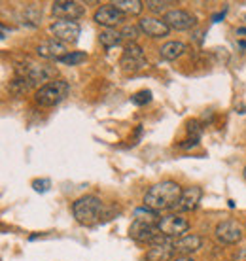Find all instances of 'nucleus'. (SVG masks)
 I'll return each mask as SVG.
<instances>
[{
	"instance_id": "dca6fc26",
	"label": "nucleus",
	"mask_w": 246,
	"mask_h": 261,
	"mask_svg": "<svg viewBox=\"0 0 246 261\" xmlns=\"http://www.w3.org/2000/svg\"><path fill=\"white\" fill-rule=\"evenodd\" d=\"M175 248H173V242L167 244H157L146 252V261H173L175 259Z\"/></svg>"
},
{
	"instance_id": "5701e85b",
	"label": "nucleus",
	"mask_w": 246,
	"mask_h": 261,
	"mask_svg": "<svg viewBox=\"0 0 246 261\" xmlns=\"http://www.w3.org/2000/svg\"><path fill=\"white\" fill-rule=\"evenodd\" d=\"M131 100H133L135 105H138V106L146 105V102H150V100H152V91H138V93H135V95L131 97Z\"/></svg>"
},
{
	"instance_id": "6ab92c4d",
	"label": "nucleus",
	"mask_w": 246,
	"mask_h": 261,
	"mask_svg": "<svg viewBox=\"0 0 246 261\" xmlns=\"http://www.w3.org/2000/svg\"><path fill=\"white\" fill-rule=\"evenodd\" d=\"M121 40H123L121 31H116V29H104L103 33L99 34V42H101L106 49H110V47L117 46Z\"/></svg>"
},
{
	"instance_id": "4468645a",
	"label": "nucleus",
	"mask_w": 246,
	"mask_h": 261,
	"mask_svg": "<svg viewBox=\"0 0 246 261\" xmlns=\"http://www.w3.org/2000/svg\"><path fill=\"white\" fill-rule=\"evenodd\" d=\"M201 246H203V239L199 235H191V233L173 241V248H175L176 254H180V255L193 254L197 250H201Z\"/></svg>"
},
{
	"instance_id": "7ed1b4c3",
	"label": "nucleus",
	"mask_w": 246,
	"mask_h": 261,
	"mask_svg": "<svg viewBox=\"0 0 246 261\" xmlns=\"http://www.w3.org/2000/svg\"><path fill=\"white\" fill-rule=\"evenodd\" d=\"M68 89L70 87L65 80H53L50 84H45L44 87H40L34 95V100H36V105L44 106V108H52L68 95Z\"/></svg>"
},
{
	"instance_id": "a878e982",
	"label": "nucleus",
	"mask_w": 246,
	"mask_h": 261,
	"mask_svg": "<svg viewBox=\"0 0 246 261\" xmlns=\"http://www.w3.org/2000/svg\"><path fill=\"white\" fill-rule=\"evenodd\" d=\"M173 261H195L193 257H189V255H180V257H175Z\"/></svg>"
},
{
	"instance_id": "9b49d317",
	"label": "nucleus",
	"mask_w": 246,
	"mask_h": 261,
	"mask_svg": "<svg viewBox=\"0 0 246 261\" xmlns=\"http://www.w3.org/2000/svg\"><path fill=\"white\" fill-rule=\"evenodd\" d=\"M163 21L176 31H189L191 27H195V17L186 10H168Z\"/></svg>"
},
{
	"instance_id": "a211bd4d",
	"label": "nucleus",
	"mask_w": 246,
	"mask_h": 261,
	"mask_svg": "<svg viewBox=\"0 0 246 261\" xmlns=\"http://www.w3.org/2000/svg\"><path fill=\"white\" fill-rule=\"evenodd\" d=\"M114 6H116L125 17H129V15H138V13L144 10L146 4L140 2V0H116Z\"/></svg>"
},
{
	"instance_id": "2eb2a0df",
	"label": "nucleus",
	"mask_w": 246,
	"mask_h": 261,
	"mask_svg": "<svg viewBox=\"0 0 246 261\" xmlns=\"http://www.w3.org/2000/svg\"><path fill=\"white\" fill-rule=\"evenodd\" d=\"M203 197L201 188H188V190L182 191L180 202H178V210L182 212H189V210H195L199 206V201Z\"/></svg>"
},
{
	"instance_id": "bb28decb",
	"label": "nucleus",
	"mask_w": 246,
	"mask_h": 261,
	"mask_svg": "<svg viewBox=\"0 0 246 261\" xmlns=\"http://www.w3.org/2000/svg\"><path fill=\"white\" fill-rule=\"evenodd\" d=\"M242 174H244V180H246V167H244V172H242Z\"/></svg>"
},
{
	"instance_id": "412c9836",
	"label": "nucleus",
	"mask_w": 246,
	"mask_h": 261,
	"mask_svg": "<svg viewBox=\"0 0 246 261\" xmlns=\"http://www.w3.org/2000/svg\"><path fill=\"white\" fill-rule=\"evenodd\" d=\"M87 59V55H85L84 51H68L63 57V59H59L57 63H63V65H70V66H76L80 65V63H84V61Z\"/></svg>"
},
{
	"instance_id": "f257e3e1",
	"label": "nucleus",
	"mask_w": 246,
	"mask_h": 261,
	"mask_svg": "<svg viewBox=\"0 0 246 261\" xmlns=\"http://www.w3.org/2000/svg\"><path fill=\"white\" fill-rule=\"evenodd\" d=\"M182 188L173 180H165L156 186H152L146 195H144L142 202L146 208H152L156 212H163V210H173L178 208V202L182 197Z\"/></svg>"
},
{
	"instance_id": "1a4fd4ad",
	"label": "nucleus",
	"mask_w": 246,
	"mask_h": 261,
	"mask_svg": "<svg viewBox=\"0 0 246 261\" xmlns=\"http://www.w3.org/2000/svg\"><path fill=\"white\" fill-rule=\"evenodd\" d=\"M93 19H95V23L104 27V29H116L117 25H123L125 15H123L114 4H104V6H101L97 12H95Z\"/></svg>"
},
{
	"instance_id": "aec40b11",
	"label": "nucleus",
	"mask_w": 246,
	"mask_h": 261,
	"mask_svg": "<svg viewBox=\"0 0 246 261\" xmlns=\"http://www.w3.org/2000/svg\"><path fill=\"white\" fill-rule=\"evenodd\" d=\"M133 218H135L136 222H144V223H152V225H157L159 223V212H156V210L152 208H146V206H142V208H136L135 214H133Z\"/></svg>"
},
{
	"instance_id": "393cba45",
	"label": "nucleus",
	"mask_w": 246,
	"mask_h": 261,
	"mask_svg": "<svg viewBox=\"0 0 246 261\" xmlns=\"http://www.w3.org/2000/svg\"><path fill=\"white\" fill-rule=\"evenodd\" d=\"M33 188L36 191H47V188H50V180H34Z\"/></svg>"
},
{
	"instance_id": "f03ea898",
	"label": "nucleus",
	"mask_w": 246,
	"mask_h": 261,
	"mask_svg": "<svg viewBox=\"0 0 246 261\" xmlns=\"http://www.w3.org/2000/svg\"><path fill=\"white\" fill-rule=\"evenodd\" d=\"M72 214L82 225H95L104 218V204L95 195H84L72 204Z\"/></svg>"
},
{
	"instance_id": "20e7f679",
	"label": "nucleus",
	"mask_w": 246,
	"mask_h": 261,
	"mask_svg": "<svg viewBox=\"0 0 246 261\" xmlns=\"http://www.w3.org/2000/svg\"><path fill=\"white\" fill-rule=\"evenodd\" d=\"M159 233L165 235L167 239H180L189 231V222L186 218H182L180 214H167L161 216V220L157 223Z\"/></svg>"
},
{
	"instance_id": "4be33fe9",
	"label": "nucleus",
	"mask_w": 246,
	"mask_h": 261,
	"mask_svg": "<svg viewBox=\"0 0 246 261\" xmlns=\"http://www.w3.org/2000/svg\"><path fill=\"white\" fill-rule=\"evenodd\" d=\"M167 6H168V2H165V0H148L146 2V8H148L150 12L152 13H167L168 10H167Z\"/></svg>"
},
{
	"instance_id": "ddd939ff",
	"label": "nucleus",
	"mask_w": 246,
	"mask_h": 261,
	"mask_svg": "<svg viewBox=\"0 0 246 261\" xmlns=\"http://www.w3.org/2000/svg\"><path fill=\"white\" fill-rule=\"evenodd\" d=\"M138 27L146 36H152V38H161V36H167L170 27L165 23V21L157 19V17H142L138 21Z\"/></svg>"
},
{
	"instance_id": "9d476101",
	"label": "nucleus",
	"mask_w": 246,
	"mask_h": 261,
	"mask_svg": "<svg viewBox=\"0 0 246 261\" xmlns=\"http://www.w3.org/2000/svg\"><path fill=\"white\" fill-rule=\"evenodd\" d=\"M216 239L222 244H237L242 239V229L235 220H224L216 225Z\"/></svg>"
},
{
	"instance_id": "39448f33",
	"label": "nucleus",
	"mask_w": 246,
	"mask_h": 261,
	"mask_svg": "<svg viewBox=\"0 0 246 261\" xmlns=\"http://www.w3.org/2000/svg\"><path fill=\"white\" fill-rule=\"evenodd\" d=\"M53 76H55V70L52 66H45V65H27L25 68H19L17 70V78H23L29 84V87L33 85H40L44 87L45 82L50 84L53 82Z\"/></svg>"
},
{
	"instance_id": "423d86ee",
	"label": "nucleus",
	"mask_w": 246,
	"mask_h": 261,
	"mask_svg": "<svg viewBox=\"0 0 246 261\" xmlns=\"http://www.w3.org/2000/svg\"><path fill=\"white\" fill-rule=\"evenodd\" d=\"M50 33L55 36V40L63 42V44H76L80 33H82V29H80V25L76 21L59 19L50 25Z\"/></svg>"
},
{
	"instance_id": "6e6552de",
	"label": "nucleus",
	"mask_w": 246,
	"mask_h": 261,
	"mask_svg": "<svg viewBox=\"0 0 246 261\" xmlns=\"http://www.w3.org/2000/svg\"><path fill=\"white\" fill-rule=\"evenodd\" d=\"M52 12L57 19L76 21L85 13V8L80 2H74V0H57V2H53Z\"/></svg>"
},
{
	"instance_id": "b1692460",
	"label": "nucleus",
	"mask_w": 246,
	"mask_h": 261,
	"mask_svg": "<svg viewBox=\"0 0 246 261\" xmlns=\"http://www.w3.org/2000/svg\"><path fill=\"white\" fill-rule=\"evenodd\" d=\"M138 31H140V27H131V25H125L121 29V36L123 38H129V40H135L138 36Z\"/></svg>"
},
{
	"instance_id": "0eeeda50",
	"label": "nucleus",
	"mask_w": 246,
	"mask_h": 261,
	"mask_svg": "<svg viewBox=\"0 0 246 261\" xmlns=\"http://www.w3.org/2000/svg\"><path fill=\"white\" fill-rule=\"evenodd\" d=\"M119 66H121L125 72H136L148 66V61L144 57V51L140 46H136L135 42H131L129 46L123 49V55L119 59Z\"/></svg>"
},
{
	"instance_id": "f8f14e48",
	"label": "nucleus",
	"mask_w": 246,
	"mask_h": 261,
	"mask_svg": "<svg viewBox=\"0 0 246 261\" xmlns=\"http://www.w3.org/2000/svg\"><path fill=\"white\" fill-rule=\"evenodd\" d=\"M36 53H38V57H42V59L59 61V59H63L68 51H66V44H63V42H59V40L52 38V40H45V42H42V44L36 47Z\"/></svg>"
},
{
	"instance_id": "f3484780",
	"label": "nucleus",
	"mask_w": 246,
	"mask_h": 261,
	"mask_svg": "<svg viewBox=\"0 0 246 261\" xmlns=\"http://www.w3.org/2000/svg\"><path fill=\"white\" fill-rule=\"evenodd\" d=\"M188 46L184 44V42H178V40H173V42H167V44H163L161 49H159V55H161V59L165 61H175L178 57H182L184 53H186Z\"/></svg>"
}]
</instances>
